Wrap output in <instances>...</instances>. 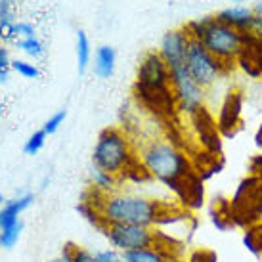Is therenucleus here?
Wrapping results in <instances>:
<instances>
[{
    "instance_id": "1",
    "label": "nucleus",
    "mask_w": 262,
    "mask_h": 262,
    "mask_svg": "<svg viewBox=\"0 0 262 262\" xmlns=\"http://www.w3.org/2000/svg\"><path fill=\"white\" fill-rule=\"evenodd\" d=\"M82 197L90 199L96 205L103 222H119V224H138L153 228L161 212L163 201L151 199L128 191H113L103 195L98 191V201H94L92 191H86Z\"/></svg>"
},
{
    "instance_id": "41",
    "label": "nucleus",
    "mask_w": 262,
    "mask_h": 262,
    "mask_svg": "<svg viewBox=\"0 0 262 262\" xmlns=\"http://www.w3.org/2000/svg\"><path fill=\"white\" fill-rule=\"evenodd\" d=\"M0 249H2V237H0Z\"/></svg>"
},
{
    "instance_id": "28",
    "label": "nucleus",
    "mask_w": 262,
    "mask_h": 262,
    "mask_svg": "<svg viewBox=\"0 0 262 262\" xmlns=\"http://www.w3.org/2000/svg\"><path fill=\"white\" fill-rule=\"evenodd\" d=\"M46 138H48V134H46L42 128L37 132H33L29 138L25 140L23 151L27 153V155H37V153L44 147V144H46Z\"/></svg>"
},
{
    "instance_id": "7",
    "label": "nucleus",
    "mask_w": 262,
    "mask_h": 262,
    "mask_svg": "<svg viewBox=\"0 0 262 262\" xmlns=\"http://www.w3.org/2000/svg\"><path fill=\"white\" fill-rule=\"evenodd\" d=\"M168 71H170V84H172V92L176 96L180 115L189 117L199 107H203L207 90H203L195 80L191 79L188 67H186V59L168 66Z\"/></svg>"
},
{
    "instance_id": "30",
    "label": "nucleus",
    "mask_w": 262,
    "mask_h": 262,
    "mask_svg": "<svg viewBox=\"0 0 262 262\" xmlns=\"http://www.w3.org/2000/svg\"><path fill=\"white\" fill-rule=\"evenodd\" d=\"M66 119H67V111L66 110H59V111H56L52 117H48L46 119V123H44V126H42V130L50 136V134H56V132L61 128V124L66 123Z\"/></svg>"
},
{
    "instance_id": "31",
    "label": "nucleus",
    "mask_w": 262,
    "mask_h": 262,
    "mask_svg": "<svg viewBox=\"0 0 262 262\" xmlns=\"http://www.w3.org/2000/svg\"><path fill=\"white\" fill-rule=\"evenodd\" d=\"M12 71V59H10V52L8 48L0 46V82H6Z\"/></svg>"
},
{
    "instance_id": "25",
    "label": "nucleus",
    "mask_w": 262,
    "mask_h": 262,
    "mask_svg": "<svg viewBox=\"0 0 262 262\" xmlns=\"http://www.w3.org/2000/svg\"><path fill=\"white\" fill-rule=\"evenodd\" d=\"M17 48H19V50H21L25 56H29V58H33V59L42 58L44 52H46L42 40H40L38 37L19 38V40H17Z\"/></svg>"
},
{
    "instance_id": "39",
    "label": "nucleus",
    "mask_w": 262,
    "mask_h": 262,
    "mask_svg": "<svg viewBox=\"0 0 262 262\" xmlns=\"http://www.w3.org/2000/svg\"><path fill=\"white\" fill-rule=\"evenodd\" d=\"M6 201H8V199H6V197H4V193H2V191H0V207H2V205L6 203Z\"/></svg>"
},
{
    "instance_id": "38",
    "label": "nucleus",
    "mask_w": 262,
    "mask_h": 262,
    "mask_svg": "<svg viewBox=\"0 0 262 262\" xmlns=\"http://www.w3.org/2000/svg\"><path fill=\"white\" fill-rule=\"evenodd\" d=\"M48 262H71V260H67V258H63V256L59 255V256H56V258H52V260H48Z\"/></svg>"
},
{
    "instance_id": "21",
    "label": "nucleus",
    "mask_w": 262,
    "mask_h": 262,
    "mask_svg": "<svg viewBox=\"0 0 262 262\" xmlns=\"http://www.w3.org/2000/svg\"><path fill=\"white\" fill-rule=\"evenodd\" d=\"M119 186H121L119 176L110 174V172H105V170H100V168L92 167V170H90V188L92 189L100 191L103 195H107V193L117 191Z\"/></svg>"
},
{
    "instance_id": "19",
    "label": "nucleus",
    "mask_w": 262,
    "mask_h": 262,
    "mask_svg": "<svg viewBox=\"0 0 262 262\" xmlns=\"http://www.w3.org/2000/svg\"><path fill=\"white\" fill-rule=\"evenodd\" d=\"M117 66V54L115 48H111L107 44L100 46L94 54V63H92V71L98 79H111L115 73Z\"/></svg>"
},
{
    "instance_id": "27",
    "label": "nucleus",
    "mask_w": 262,
    "mask_h": 262,
    "mask_svg": "<svg viewBox=\"0 0 262 262\" xmlns=\"http://www.w3.org/2000/svg\"><path fill=\"white\" fill-rule=\"evenodd\" d=\"M186 262H219V253L211 247H195L188 253Z\"/></svg>"
},
{
    "instance_id": "17",
    "label": "nucleus",
    "mask_w": 262,
    "mask_h": 262,
    "mask_svg": "<svg viewBox=\"0 0 262 262\" xmlns=\"http://www.w3.org/2000/svg\"><path fill=\"white\" fill-rule=\"evenodd\" d=\"M220 21H224L226 25H230L233 29H237L239 33H249L253 29V23H255V14L251 8L245 6H230L220 10L216 14Z\"/></svg>"
},
{
    "instance_id": "9",
    "label": "nucleus",
    "mask_w": 262,
    "mask_h": 262,
    "mask_svg": "<svg viewBox=\"0 0 262 262\" xmlns=\"http://www.w3.org/2000/svg\"><path fill=\"white\" fill-rule=\"evenodd\" d=\"M189 126H191V134L195 140V146L203 151L209 153H219L222 155V134L219 130V124H216V117L212 115V111L203 105L199 107L195 113H191L188 117Z\"/></svg>"
},
{
    "instance_id": "29",
    "label": "nucleus",
    "mask_w": 262,
    "mask_h": 262,
    "mask_svg": "<svg viewBox=\"0 0 262 262\" xmlns=\"http://www.w3.org/2000/svg\"><path fill=\"white\" fill-rule=\"evenodd\" d=\"M12 69H14L17 75H21L23 79H38V77H40V69H38L33 61L14 59V61H12Z\"/></svg>"
},
{
    "instance_id": "37",
    "label": "nucleus",
    "mask_w": 262,
    "mask_h": 262,
    "mask_svg": "<svg viewBox=\"0 0 262 262\" xmlns=\"http://www.w3.org/2000/svg\"><path fill=\"white\" fill-rule=\"evenodd\" d=\"M251 10H253V14H255L256 19H260V21H262V0H258V2H256Z\"/></svg>"
},
{
    "instance_id": "35",
    "label": "nucleus",
    "mask_w": 262,
    "mask_h": 262,
    "mask_svg": "<svg viewBox=\"0 0 262 262\" xmlns=\"http://www.w3.org/2000/svg\"><path fill=\"white\" fill-rule=\"evenodd\" d=\"M14 21L12 19V4L8 0H0V23Z\"/></svg>"
},
{
    "instance_id": "42",
    "label": "nucleus",
    "mask_w": 262,
    "mask_h": 262,
    "mask_svg": "<svg viewBox=\"0 0 262 262\" xmlns=\"http://www.w3.org/2000/svg\"><path fill=\"white\" fill-rule=\"evenodd\" d=\"M8 2H10V4H12V2H15V0H8Z\"/></svg>"
},
{
    "instance_id": "11",
    "label": "nucleus",
    "mask_w": 262,
    "mask_h": 262,
    "mask_svg": "<svg viewBox=\"0 0 262 262\" xmlns=\"http://www.w3.org/2000/svg\"><path fill=\"white\" fill-rule=\"evenodd\" d=\"M170 191L176 199L174 203L191 214H195L205 207V180L195 170H189L188 174H184L170 188Z\"/></svg>"
},
{
    "instance_id": "22",
    "label": "nucleus",
    "mask_w": 262,
    "mask_h": 262,
    "mask_svg": "<svg viewBox=\"0 0 262 262\" xmlns=\"http://www.w3.org/2000/svg\"><path fill=\"white\" fill-rule=\"evenodd\" d=\"M241 241H243V247L247 249V253H251L253 256H262V220L245 228Z\"/></svg>"
},
{
    "instance_id": "10",
    "label": "nucleus",
    "mask_w": 262,
    "mask_h": 262,
    "mask_svg": "<svg viewBox=\"0 0 262 262\" xmlns=\"http://www.w3.org/2000/svg\"><path fill=\"white\" fill-rule=\"evenodd\" d=\"M243 103L245 94L239 86H232L226 90L224 98L220 102L219 113H216V124L222 134V138L232 140L243 128Z\"/></svg>"
},
{
    "instance_id": "20",
    "label": "nucleus",
    "mask_w": 262,
    "mask_h": 262,
    "mask_svg": "<svg viewBox=\"0 0 262 262\" xmlns=\"http://www.w3.org/2000/svg\"><path fill=\"white\" fill-rule=\"evenodd\" d=\"M123 256L124 262H180L178 256H174L165 249L157 247V245L130 251V253H123Z\"/></svg>"
},
{
    "instance_id": "16",
    "label": "nucleus",
    "mask_w": 262,
    "mask_h": 262,
    "mask_svg": "<svg viewBox=\"0 0 262 262\" xmlns=\"http://www.w3.org/2000/svg\"><path fill=\"white\" fill-rule=\"evenodd\" d=\"M33 201H35L33 193H23V195H17L14 199H10V201H6L0 207V230L19 222L21 214L33 205Z\"/></svg>"
},
{
    "instance_id": "33",
    "label": "nucleus",
    "mask_w": 262,
    "mask_h": 262,
    "mask_svg": "<svg viewBox=\"0 0 262 262\" xmlns=\"http://www.w3.org/2000/svg\"><path fill=\"white\" fill-rule=\"evenodd\" d=\"M15 35L17 38H31V37H37L35 33V27L27 21H17L15 23Z\"/></svg>"
},
{
    "instance_id": "3",
    "label": "nucleus",
    "mask_w": 262,
    "mask_h": 262,
    "mask_svg": "<svg viewBox=\"0 0 262 262\" xmlns=\"http://www.w3.org/2000/svg\"><path fill=\"white\" fill-rule=\"evenodd\" d=\"M189 38L199 40L214 58L224 63L235 66V58L243 44V33L233 29L224 21H220L216 15H205L184 25Z\"/></svg>"
},
{
    "instance_id": "32",
    "label": "nucleus",
    "mask_w": 262,
    "mask_h": 262,
    "mask_svg": "<svg viewBox=\"0 0 262 262\" xmlns=\"http://www.w3.org/2000/svg\"><path fill=\"white\" fill-rule=\"evenodd\" d=\"M94 255L98 262H124L123 253H119L115 249H102V251H96Z\"/></svg>"
},
{
    "instance_id": "12",
    "label": "nucleus",
    "mask_w": 262,
    "mask_h": 262,
    "mask_svg": "<svg viewBox=\"0 0 262 262\" xmlns=\"http://www.w3.org/2000/svg\"><path fill=\"white\" fill-rule=\"evenodd\" d=\"M136 86H170V71L159 50L146 52L136 69Z\"/></svg>"
},
{
    "instance_id": "23",
    "label": "nucleus",
    "mask_w": 262,
    "mask_h": 262,
    "mask_svg": "<svg viewBox=\"0 0 262 262\" xmlns=\"http://www.w3.org/2000/svg\"><path fill=\"white\" fill-rule=\"evenodd\" d=\"M75 52H77V69H79V73H86L90 59H92V46H90V38H88L84 31H77Z\"/></svg>"
},
{
    "instance_id": "14",
    "label": "nucleus",
    "mask_w": 262,
    "mask_h": 262,
    "mask_svg": "<svg viewBox=\"0 0 262 262\" xmlns=\"http://www.w3.org/2000/svg\"><path fill=\"white\" fill-rule=\"evenodd\" d=\"M188 44H189V35L186 33L184 27L172 29L168 31V33H165L163 38H161L159 54L167 61V66H172V63H178V61L186 59Z\"/></svg>"
},
{
    "instance_id": "34",
    "label": "nucleus",
    "mask_w": 262,
    "mask_h": 262,
    "mask_svg": "<svg viewBox=\"0 0 262 262\" xmlns=\"http://www.w3.org/2000/svg\"><path fill=\"white\" fill-rule=\"evenodd\" d=\"M247 170H249V174H253L262 180V153H256V155H253V157L249 159Z\"/></svg>"
},
{
    "instance_id": "40",
    "label": "nucleus",
    "mask_w": 262,
    "mask_h": 262,
    "mask_svg": "<svg viewBox=\"0 0 262 262\" xmlns=\"http://www.w3.org/2000/svg\"><path fill=\"white\" fill-rule=\"evenodd\" d=\"M232 2H235V6H239V4L243 2V0H232Z\"/></svg>"
},
{
    "instance_id": "18",
    "label": "nucleus",
    "mask_w": 262,
    "mask_h": 262,
    "mask_svg": "<svg viewBox=\"0 0 262 262\" xmlns=\"http://www.w3.org/2000/svg\"><path fill=\"white\" fill-rule=\"evenodd\" d=\"M209 220H211V224L222 233L233 230V228H235V222H233V216H232L230 199H226V197L214 199L211 203V207H209Z\"/></svg>"
},
{
    "instance_id": "4",
    "label": "nucleus",
    "mask_w": 262,
    "mask_h": 262,
    "mask_svg": "<svg viewBox=\"0 0 262 262\" xmlns=\"http://www.w3.org/2000/svg\"><path fill=\"white\" fill-rule=\"evenodd\" d=\"M136 155L138 153L128 132L123 130L121 126H107L98 134L92 149V167L121 176Z\"/></svg>"
},
{
    "instance_id": "13",
    "label": "nucleus",
    "mask_w": 262,
    "mask_h": 262,
    "mask_svg": "<svg viewBox=\"0 0 262 262\" xmlns=\"http://www.w3.org/2000/svg\"><path fill=\"white\" fill-rule=\"evenodd\" d=\"M235 67L249 79H262V37L243 33V44L235 58Z\"/></svg>"
},
{
    "instance_id": "24",
    "label": "nucleus",
    "mask_w": 262,
    "mask_h": 262,
    "mask_svg": "<svg viewBox=\"0 0 262 262\" xmlns=\"http://www.w3.org/2000/svg\"><path fill=\"white\" fill-rule=\"evenodd\" d=\"M61 256L71 262H98L94 253H90L88 249L79 247L75 243H66L61 249Z\"/></svg>"
},
{
    "instance_id": "2",
    "label": "nucleus",
    "mask_w": 262,
    "mask_h": 262,
    "mask_svg": "<svg viewBox=\"0 0 262 262\" xmlns=\"http://www.w3.org/2000/svg\"><path fill=\"white\" fill-rule=\"evenodd\" d=\"M140 161L149 170L153 180L172 188L184 174L193 170L189 155L168 138H147L136 149Z\"/></svg>"
},
{
    "instance_id": "8",
    "label": "nucleus",
    "mask_w": 262,
    "mask_h": 262,
    "mask_svg": "<svg viewBox=\"0 0 262 262\" xmlns=\"http://www.w3.org/2000/svg\"><path fill=\"white\" fill-rule=\"evenodd\" d=\"M100 232L107 239L111 249H115L119 253H130V251L146 249L155 243V230L147 228V226L105 222Z\"/></svg>"
},
{
    "instance_id": "15",
    "label": "nucleus",
    "mask_w": 262,
    "mask_h": 262,
    "mask_svg": "<svg viewBox=\"0 0 262 262\" xmlns=\"http://www.w3.org/2000/svg\"><path fill=\"white\" fill-rule=\"evenodd\" d=\"M188 155H189V159H191L193 170L203 178L205 182L211 180L212 176L220 174L226 167L224 155H219V153H209V151L199 149V147H191L188 151Z\"/></svg>"
},
{
    "instance_id": "5",
    "label": "nucleus",
    "mask_w": 262,
    "mask_h": 262,
    "mask_svg": "<svg viewBox=\"0 0 262 262\" xmlns=\"http://www.w3.org/2000/svg\"><path fill=\"white\" fill-rule=\"evenodd\" d=\"M235 228L245 230L262 220V180L253 174L241 178L230 197Z\"/></svg>"
},
{
    "instance_id": "6",
    "label": "nucleus",
    "mask_w": 262,
    "mask_h": 262,
    "mask_svg": "<svg viewBox=\"0 0 262 262\" xmlns=\"http://www.w3.org/2000/svg\"><path fill=\"white\" fill-rule=\"evenodd\" d=\"M186 67H188L191 79L203 90L214 86L220 79L228 77L235 69V66L224 63L219 58H214L203 44L193 38H189L188 50H186Z\"/></svg>"
},
{
    "instance_id": "36",
    "label": "nucleus",
    "mask_w": 262,
    "mask_h": 262,
    "mask_svg": "<svg viewBox=\"0 0 262 262\" xmlns=\"http://www.w3.org/2000/svg\"><path fill=\"white\" fill-rule=\"evenodd\" d=\"M255 146H256V149L262 153V123L258 124V128H256V132H255Z\"/></svg>"
},
{
    "instance_id": "26",
    "label": "nucleus",
    "mask_w": 262,
    "mask_h": 262,
    "mask_svg": "<svg viewBox=\"0 0 262 262\" xmlns=\"http://www.w3.org/2000/svg\"><path fill=\"white\" fill-rule=\"evenodd\" d=\"M23 232V222H15V224L8 226L4 230H0V237H2V249H14L17 241L21 237Z\"/></svg>"
}]
</instances>
